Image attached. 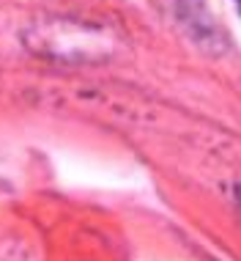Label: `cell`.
<instances>
[{
    "instance_id": "6da1fadb",
    "label": "cell",
    "mask_w": 241,
    "mask_h": 261,
    "mask_svg": "<svg viewBox=\"0 0 241 261\" xmlns=\"http://www.w3.org/2000/svg\"><path fill=\"white\" fill-rule=\"evenodd\" d=\"M236 6H238V11H241V0H236Z\"/></svg>"
}]
</instances>
